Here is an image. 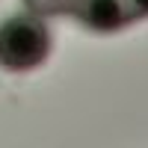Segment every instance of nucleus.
<instances>
[{"label": "nucleus", "mask_w": 148, "mask_h": 148, "mask_svg": "<svg viewBox=\"0 0 148 148\" xmlns=\"http://www.w3.org/2000/svg\"><path fill=\"white\" fill-rule=\"evenodd\" d=\"M51 53V33L39 15H12L0 24V68L30 71Z\"/></svg>", "instance_id": "obj_1"}, {"label": "nucleus", "mask_w": 148, "mask_h": 148, "mask_svg": "<svg viewBox=\"0 0 148 148\" xmlns=\"http://www.w3.org/2000/svg\"><path fill=\"white\" fill-rule=\"evenodd\" d=\"M74 18L95 33H116L133 21L125 0H80V6L74 9Z\"/></svg>", "instance_id": "obj_2"}, {"label": "nucleus", "mask_w": 148, "mask_h": 148, "mask_svg": "<svg viewBox=\"0 0 148 148\" xmlns=\"http://www.w3.org/2000/svg\"><path fill=\"white\" fill-rule=\"evenodd\" d=\"M33 15H74V9L80 6V0H24Z\"/></svg>", "instance_id": "obj_3"}, {"label": "nucleus", "mask_w": 148, "mask_h": 148, "mask_svg": "<svg viewBox=\"0 0 148 148\" xmlns=\"http://www.w3.org/2000/svg\"><path fill=\"white\" fill-rule=\"evenodd\" d=\"M125 6L130 12V18H148V0H125Z\"/></svg>", "instance_id": "obj_4"}]
</instances>
